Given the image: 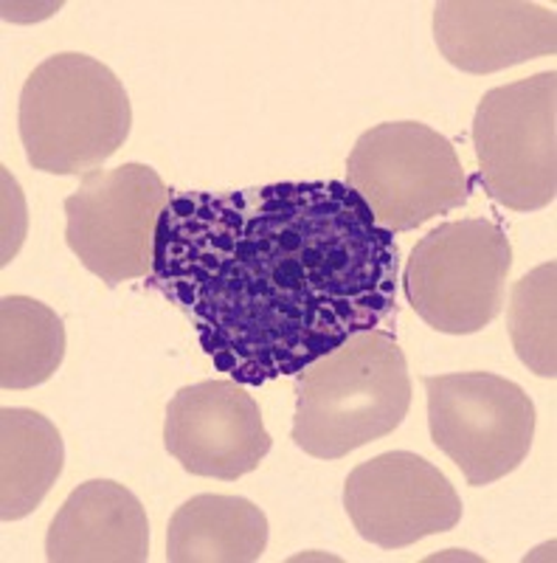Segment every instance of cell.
Instances as JSON below:
<instances>
[{
	"label": "cell",
	"instance_id": "cell-1",
	"mask_svg": "<svg viewBox=\"0 0 557 563\" xmlns=\"http://www.w3.org/2000/svg\"><path fill=\"white\" fill-rule=\"evenodd\" d=\"M153 279L237 384L299 375L398 316V249L353 186L169 195Z\"/></svg>",
	"mask_w": 557,
	"mask_h": 563
},
{
	"label": "cell",
	"instance_id": "cell-2",
	"mask_svg": "<svg viewBox=\"0 0 557 563\" xmlns=\"http://www.w3.org/2000/svg\"><path fill=\"white\" fill-rule=\"evenodd\" d=\"M409 406L405 352L386 330H366L296 375L290 437L315 460H344L391 434Z\"/></svg>",
	"mask_w": 557,
	"mask_h": 563
},
{
	"label": "cell",
	"instance_id": "cell-3",
	"mask_svg": "<svg viewBox=\"0 0 557 563\" xmlns=\"http://www.w3.org/2000/svg\"><path fill=\"white\" fill-rule=\"evenodd\" d=\"M18 128L32 169L88 175L124 147L133 108L122 79L88 54L43 59L20 90Z\"/></svg>",
	"mask_w": 557,
	"mask_h": 563
},
{
	"label": "cell",
	"instance_id": "cell-4",
	"mask_svg": "<svg viewBox=\"0 0 557 563\" xmlns=\"http://www.w3.org/2000/svg\"><path fill=\"white\" fill-rule=\"evenodd\" d=\"M346 178L380 229L414 231L470 198L465 164L443 133L423 122L366 130L346 158Z\"/></svg>",
	"mask_w": 557,
	"mask_h": 563
},
{
	"label": "cell",
	"instance_id": "cell-5",
	"mask_svg": "<svg viewBox=\"0 0 557 563\" xmlns=\"http://www.w3.org/2000/svg\"><path fill=\"white\" fill-rule=\"evenodd\" d=\"M513 245L490 220L436 225L414 245L403 274L414 313L445 335L481 333L504 310Z\"/></svg>",
	"mask_w": 557,
	"mask_h": 563
},
{
	"label": "cell",
	"instance_id": "cell-6",
	"mask_svg": "<svg viewBox=\"0 0 557 563\" xmlns=\"http://www.w3.org/2000/svg\"><path fill=\"white\" fill-rule=\"evenodd\" d=\"M474 150L487 195L513 211L557 198V70L487 90L474 115Z\"/></svg>",
	"mask_w": 557,
	"mask_h": 563
},
{
	"label": "cell",
	"instance_id": "cell-7",
	"mask_svg": "<svg viewBox=\"0 0 557 563\" xmlns=\"http://www.w3.org/2000/svg\"><path fill=\"white\" fill-rule=\"evenodd\" d=\"M431 440L468 485L484 487L524 465L535 440V404L493 372L425 375Z\"/></svg>",
	"mask_w": 557,
	"mask_h": 563
},
{
	"label": "cell",
	"instance_id": "cell-8",
	"mask_svg": "<svg viewBox=\"0 0 557 563\" xmlns=\"http://www.w3.org/2000/svg\"><path fill=\"white\" fill-rule=\"evenodd\" d=\"M169 189L147 164L93 169L65 198V240L79 263L115 288L153 274Z\"/></svg>",
	"mask_w": 557,
	"mask_h": 563
},
{
	"label": "cell",
	"instance_id": "cell-9",
	"mask_svg": "<svg viewBox=\"0 0 557 563\" xmlns=\"http://www.w3.org/2000/svg\"><path fill=\"white\" fill-rule=\"evenodd\" d=\"M344 507L358 536L380 550H405L461 521V499L448 476L411 451H386L353 467Z\"/></svg>",
	"mask_w": 557,
	"mask_h": 563
},
{
	"label": "cell",
	"instance_id": "cell-10",
	"mask_svg": "<svg viewBox=\"0 0 557 563\" xmlns=\"http://www.w3.org/2000/svg\"><path fill=\"white\" fill-rule=\"evenodd\" d=\"M164 445L186 474L234 482L270 454L263 409L237 380L183 386L167 404Z\"/></svg>",
	"mask_w": 557,
	"mask_h": 563
},
{
	"label": "cell",
	"instance_id": "cell-11",
	"mask_svg": "<svg viewBox=\"0 0 557 563\" xmlns=\"http://www.w3.org/2000/svg\"><path fill=\"white\" fill-rule=\"evenodd\" d=\"M436 48L465 74H495L557 52L549 7L526 0H445L434 7Z\"/></svg>",
	"mask_w": 557,
	"mask_h": 563
},
{
	"label": "cell",
	"instance_id": "cell-12",
	"mask_svg": "<svg viewBox=\"0 0 557 563\" xmlns=\"http://www.w3.org/2000/svg\"><path fill=\"white\" fill-rule=\"evenodd\" d=\"M52 563H144L149 519L130 487L88 479L68 493L45 536Z\"/></svg>",
	"mask_w": 557,
	"mask_h": 563
},
{
	"label": "cell",
	"instance_id": "cell-13",
	"mask_svg": "<svg viewBox=\"0 0 557 563\" xmlns=\"http://www.w3.org/2000/svg\"><path fill=\"white\" fill-rule=\"evenodd\" d=\"M268 547V516L243 496L200 493L169 519V563H254Z\"/></svg>",
	"mask_w": 557,
	"mask_h": 563
},
{
	"label": "cell",
	"instance_id": "cell-14",
	"mask_svg": "<svg viewBox=\"0 0 557 563\" xmlns=\"http://www.w3.org/2000/svg\"><path fill=\"white\" fill-rule=\"evenodd\" d=\"M65 465L63 434L34 409L0 411V519L20 521L37 510Z\"/></svg>",
	"mask_w": 557,
	"mask_h": 563
},
{
	"label": "cell",
	"instance_id": "cell-15",
	"mask_svg": "<svg viewBox=\"0 0 557 563\" xmlns=\"http://www.w3.org/2000/svg\"><path fill=\"white\" fill-rule=\"evenodd\" d=\"M65 358V324L59 313L32 296L0 301V386L34 389L54 378Z\"/></svg>",
	"mask_w": 557,
	"mask_h": 563
},
{
	"label": "cell",
	"instance_id": "cell-16",
	"mask_svg": "<svg viewBox=\"0 0 557 563\" xmlns=\"http://www.w3.org/2000/svg\"><path fill=\"white\" fill-rule=\"evenodd\" d=\"M506 324L521 364L538 378H557V263L532 268L510 294Z\"/></svg>",
	"mask_w": 557,
	"mask_h": 563
}]
</instances>
